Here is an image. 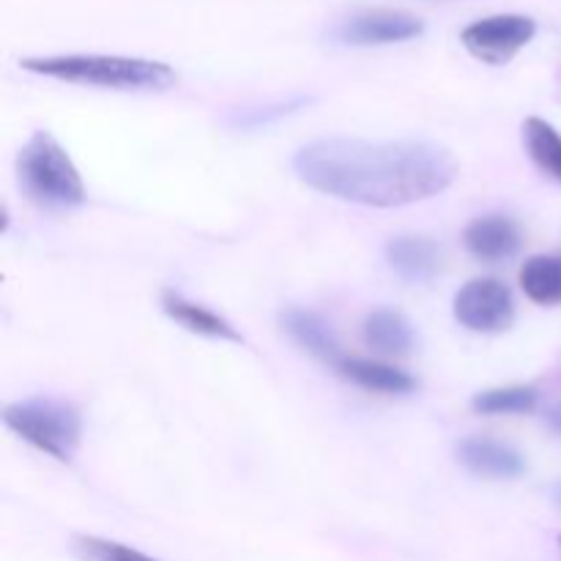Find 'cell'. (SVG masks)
<instances>
[{
    "mask_svg": "<svg viewBox=\"0 0 561 561\" xmlns=\"http://www.w3.org/2000/svg\"><path fill=\"white\" fill-rule=\"evenodd\" d=\"M546 422H548V427H551L553 433H559V436H561V403L553 405V409L548 411Z\"/></svg>",
    "mask_w": 561,
    "mask_h": 561,
    "instance_id": "d6986e66",
    "label": "cell"
},
{
    "mask_svg": "<svg viewBox=\"0 0 561 561\" xmlns=\"http://www.w3.org/2000/svg\"><path fill=\"white\" fill-rule=\"evenodd\" d=\"M337 373L348 378L356 387L367 389V392L378 394H411L416 389V378L411 373L400 370V367L387 365V362L376 359H356V356H345L337 365Z\"/></svg>",
    "mask_w": 561,
    "mask_h": 561,
    "instance_id": "5bb4252c",
    "label": "cell"
},
{
    "mask_svg": "<svg viewBox=\"0 0 561 561\" xmlns=\"http://www.w3.org/2000/svg\"><path fill=\"white\" fill-rule=\"evenodd\" d=\"M20 66L49 80L110 88V91H168L179 82L173 66L151 58H126V55H42V58H22Z\"/></svg>",
    "mask_w": 561,
    "mask_h": 561,
    "instance_id": "7a4b0ae2",
    "label": "cell"
},
{
    "mask_svg": "<svg viewBox=\"0 0 561 561\" xmlns=\"http://www.w3.org/2000/svg\"><path fill=\"white\" fill-rule=\"evenodd\" d=\"M71 551H75V557L80 561H159L135 551V548L124 546V542L104 540V537L93 535L71 537Z\"/></svg>",
    "mask_w": 561,
    "mask_h": 561,
    "instance_id": "ac0fdd59",
    "label": "cell"
},
{
    "mask_svg": "<svg viewBox=\"0 0 561 561\" xmlns=\"http://www.w3.org/2000/svg\"><path fill=\"white\" fill-rule=\"evenodd\" d=\"M537 36V22L526 14H493L460 31V42L488 66H504Z\"/></svg>",
    "mask_w": 561,
    "mask_h": 561,
    "instance_id": "8992f818",
    "label": "cell"
},
{
    "mask_svg": "<svg viewBox=\"0 0 561 561\" xmlns=\"http://www.w3.org/2000/svg\"><path fill=\"white\" fill-rule=\"evenodd\" d=\"M453 316L477 334H502L515 323V296L502 279H469L453 299Z\"/></svg>",
    "mask_w": 561,
    "mask_h": 561,
    "instance_id": "5b68a950",
    "label": "cell"
},
{
    "mask_svg": "<svg viewBox=\"0 0 561 561\" xmlns=\"http://www.w3.org/2000/svg\"><path fill=\"white\" fill-rule=\"evenodd\" d=\"M3 422L14 436L38 453L69 463L82 442V414L75 403L60 398H27L5 405Z\"/></svg>",
    "mask_w": 561,
    "mask_h": 561,
    "instance_id": "277c9868",
    "label": "cell"
},
{
    "mask_svg": "<svg viewBox=\"0 0 561 561\" xmlns=\"http://www.w3.org/2000/svg\"><path fill=\"white\" fill-rule=\"evenodd\" d=\"M540 403V392L535 387H499L477 392L471 409L482 416H515L529 414Z\"/></svg>",
    "mask_w": 561,
    "mask_h": 561,
    "instance_id": "e0dca14e",
    "label": "cell"
},
{
    "mask_svg": "<svg viewBox=\"0 0 561 561\" xmlns=\"http://www.w3.org/2000/svg\"><path fill=\"white\" fill-rule=\"evenodd\" d=\"M524 148L537 170H542L548 179L561 184V135L557 126L548 124L546 118H537V115L526 118Z\"/></svg>",
    "mask_w": 561,
    "mask_h": 561,
    "instance_id": "9a60e30c",
    "label": "cell"
},
{
    "mask_svg": "<svg viewBox=\"0 0 561 561\" xmlns=\"http://www.w3.org/2000/svg\"><path fill=\"white\" fill-rule=\"evenodd\" d=\"M553 502H557V507L561 510V482H557V485H553Z\"/></svg>",
    "mask_w": 561,
    "mask_h": 561,
    "instance_id": "ffe728a7",
    "label": "cell"
},
{
    "mask_svg": "<svg viewBox=\"0 0 561 561\" xmlns=\"http://www.w3.org/2000/svg\"><path fill=\"white\" fill-rule=\"evenodd\" d=\"M463 244L477 261L499 263L518 255L520 244H524V233H520V225L513 217L488 214V217L471 219L469 228L463 230Z\"/></svg>",
    "mask_w": 561,
    "mask_h": 561,
    "instance_id": "9c48e42d",
    "label": "cell"
},
{
    "mask_svg": "<svg viewBox=\"0 0 561 561\" xmlns=\"http://www.w3.org/2000/svg\"><path fill=\"white\" fill-rule=\"evenodd\" d=\"M425 33V22L416 14L398 9H370L348 16L340 25L337 38L351 47H383V44H403Z\"/></svg>",
    "mask_w": 561,
    "mask_h": 561,
    "instance_id": "52a82bcc",
    "label": "cell"
},
{
    "mask_svg": "<svg viewBox=\"0 0 561 561\" xmlns=\"http://www.w3.org/2000/svg\"><path fill=\"white\" fill-rule=\"evenodd\" d=\"M559 546H561V537H559Z\"/></svg>",
    "mask_w": 561,
    "mask_h": 561,
    "instance_id": "44dd1931",
    "label": "cell"
},
{
    "mask_svg": "<svg viewBox=\"0 0 561 561\" xmlns=\"http://www.w3.org/2000/svg\"><path fill=\"white\" fill-rule=\"evenodd\" d=\"M301 184L367 208H403L442 195L460 168L447 148L425 140L321 137L294 157Z\"/></svg>",
    "mask_w": 561,
    "mask_h": 561,
    "instance_id": "6da1fadb",
    "label": "cell"
},
{
    "mask_svg": "<svg viewBox=\"0 0 561 561\" xmlns=\"http://www.w3.org/2000/svg\"><path fill=\"white\" fill-rule=\"evenodd\" d=\"M520 288L535 305L553 307L561 301V257L535 255L520 266Z\"/></svg>",
    "mask_w": 561,
    "mask_h": 561,
    "instance_id": "2e32d148",
    "label": "cell"
},
{
    "mask_svg": "<svg viewBox=\"0 0 561 561\" xmlns=\"http://www.w3.org/2000/svg\"><path fill=\"white\" fill-rule=\"evenodd\" d=\"M362 340L367 343V348L383 356H405L414 351L416 332L400 310L378 307V310L367 312L365 323H362Z\"/></svg>",
    "mask_w": 561,
    "mask_h": 561,
    "instance_id": "4fadbf2b",
    "label": "cell"
},
{
    "mask_svg": "<svg viewBox=\"0 0 561 561\" xmlns=\"http://www.w3.org/2000/svg\"><path fill=\"white\" fill-rule=\"evenodd\" d=\"M279 329H283L290 343L299 345L301 351H307L316 359L327 362V365L337 367L345 359L343 348L334 337V329L318 312L305 310V307H285L279 312Z\"/></svg>",
    "mask_w": 561,
    "mask_h": 561,
    "instance_id": "30bf717a",
    "label": "cell"
},
{
    "mask_svg": "<svg viewBox=\"0 0 561 561\" xmlns=\"http://www.w3.org/2000/svg\"><path fill=\"white\" fill-rule=\"evenodd\" d=\"M162 310L170 321H175L181 329H186V332L201 334V337L208 340H225V343H244V337L236 332L233 323L225 321L222 316H217V312L208 310V307L186 299L179 290H164Z\"/></svg>",
    "mask_w": 561,
    "mask_h": 561,
    "instance_id": "7c38bea8",
    "label": "cell"
},
{
    "mask_svg": "<svg viewBox=\"0 0 561 561\" xmlns=\"http://www.w3.org/2000/svg\"><path fill=\"white\" fill-rule=\"evenodd\" d=\"M455 458L469 474L482 480H515L526 471V460L518 449L485 436L463 438L455 447Z\"/></svg>",
    "mask_w": 561,
    "mask_h": 561,
    "instance_id": "ba28073f",
    "label": "cell"
},
{
    "mask_svg": "<svg viewBox=\"0 0 561 561\" xmlns=\"http://www.w3.org/2000/svg\"><path fill=\"white\" fill-rule=\"evenodd\" d=\"M16 181L27 201L49 211H69L85 203V184L66 153V148L49 131H33L16 157Z\"/></svg>",
    "mask_w": 561,
    "mask_h": 561,
    "instance_id": "3957f363",
    "label": "cell"
},
{
    "mask_svg": "<svg viewBox=\"0 0 561 561\" xmlns=\"http://www.w3.org/2000/svg\"><path fill=\"white\" fill-rule=\"evenodd\" d=\"M442 247L427 236H394L387 244V263L405 283H431L442 272Z\"/></svg>",
    "mask_w": 561,
    "mask_h": 561,
    "instance_id": "8fae6325",
    "label": "cell"
}]
</instances>
